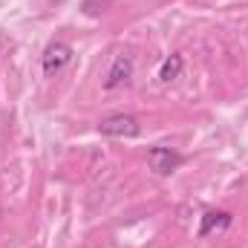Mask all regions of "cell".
Wrapping results in <instances>:
<instances>
[{"instance_id": "6da1fadb", "label": "cell", "mask_w": 248, "mask_h": 248, "mask_svg": "<svg viewBox=\"0 0 248 248\" xmlns=\"http://www.w3.org/2000/svg\"><path fill=\"white\" fill-rule=\"evenodd\" d=\"M98 133L101 136H110V139H136L141 133V124L136 116H127V113H116V116H107L98 124Z\"/></svg>"}, {"instance_id": "7a4b0ae2", "label": "cell", "mask_w": 248, "mask_h": 248, "mask_svg": "<svg viewBox=\"0 0 248 248\" xmlns=\"http://www.w3.org/2000/svg\"><path fill=\"white\" fill-rule=\"evenodd\" d=\"M182 162H185V159H182L173 147L156 144V147H150V150H147V165H150V170H156L159 176H170Z\"/></svg>"}, {"instance_id": "3957f363", "label": "cell", "mask_w": 248, "mask_h": 248, "mask_svg": "<svg viewBox=\"0 0 248 248\" xmlns=\"http://www.w3.org/2000/svg\"><path fill=\"white\" fill-rule=\"evenodd\" d=\"M69 61H72V46H69V44H63V41H52V44L44 49V58H41L44 75H46V78L58 75Z\"/></svg>"}, {"instance_id": "277c9868", "label": "cell", "mask_w": 248, "mask_h": 248, "mask_svg": "<svg viewBox=\"0 0 248 248\" xmlns=\"http://www.w3.org/2000/svg\"><path fill=\"white\" fill-rule=\"evenodd\" d=\"M133 78V61L127 58V55H119L113 66H110V72H107V81H104V87L107 90H116V87H122Z\"/></svg>"}, {"instance_id": "5b68a950", "label": "cell", "mask_w": 248, "mask_h": 248, "mask_svg": "<svg viewBox=\"0 0 248 248\" xmlns=\"http://www.w3.org/2000/svg\"><path fill=\"white\" fill-rule=\"evenodd\" d=\"M231 214L228 211H205L202 214V222H199V237H208V234H214V231H225L228 225H231Z\"/></svg>"}, {"instance_id": "8992f818", "label": "cell", "mask_w": 248, "mask_h": 248, "mask_svg": "<svg viewBox=\"0 0 248 248\" xmlns=\"http://www.w3.org/2000/svg\"><path fill=\"white\" fill-rule=\"evenodd\" d=\"M182 69H185V58L179 52H173L170 58H165V63L159 66V81L162 84H170V81H176L182 75Z\"/></svg>"}]
</instances>
